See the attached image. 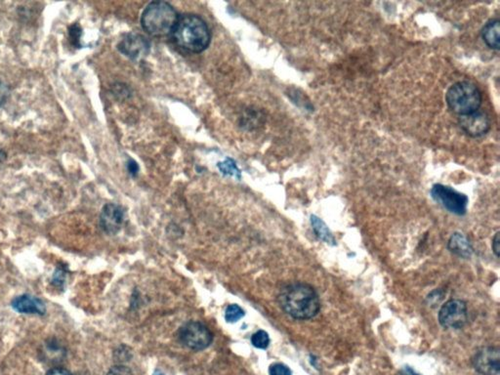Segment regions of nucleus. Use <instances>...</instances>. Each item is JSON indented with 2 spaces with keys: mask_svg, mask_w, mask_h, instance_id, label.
<instances>
[{
  "mask_svg": "<svg viewBox=\"0 0 500 375\" xmlns=\"http://www.w3.org/2000/svg\"><path fill=\"white\" fill-rule=\"evenodd\" d=\"M6 158V153L3 151L0 150V162H3Z\"/></svg>",
  "mask_w": 500,
  "mask_h": 375,
  "instance_id": "28",
  "label": "nucleus"
},
{
  "mask_svg": "<svg viewBox=\"0 0 500 375\" xmlns=\"http://www.w3.org/2000/svg\"><path fill=\"white\" fill-rule=\"evenodd\" d=\"M172 35L178 47L194 53L206 50L211 38L206 22L201 17L191 14L178 17Z\"/></svg>",
  "mask_w": 500,
  "mask_h": 375,
  "instance_id": "2",
  "label": "nucleus"
},
{
  "mask_svg": "<svg viewBox=\"0 0 500 375\" xmlns=\"http://www.w3.org/2000/svg\"><path fill=\"white\" fill-rule=\"evenodd\" d=\"M69 35L74 47H81V35H83V30H81V26L78 25V24H74V25L69 26Z\"/></svg>",
  "mask_w": 500,
  "mask_h": 375,
  "instance_id": "19",
  "label": "nucleus"
},
{
  "mask_svg": "<svg viewBox=\"0 0 500 375\" xmlns=\"http://www.w3.org/2000/svg\"><path fill=\"white\" fill-rule=\"evenodd\" d=\"M270 375H292V370L287 365L283 364L272 365L269 369Z\"/></svg>",
  "mask_w": 500,
  "mask_h": 375,
  "instance_id": "20",
  "label": "nucleus"
},
{
  "mask_svg": "<svg viewBox=\"0 0 500 375\" xmlns=\"http://www.w3.org/2000/svg\"><path fill=\"white\" fill-rule=\"evenodd\" d=\"M311 224L312 230H314V233L317 237L319 238V240H323V242H326L328 244H336L333 235L331 234L328 226L326 225V223H324L322 219L317 217V216L312 215Z\"/></svg>",
  "mask_w": 500,
  "mask_h": 375,
  "instance_id": "15",
  "label": "nucleus"
},
{
  "mask_svg": "<svg viewBox=\"0 0 500 375\" xmlns=\"http://www.w3.org/2000/svg\"><path fill=\"white\" fill-rule=\"evenodd\" d=\"M281 309L295 319L315 318L321 310V301L315 288L297 283L281 290L278 297Z\"/></svg>",
  "mask_w": 500,
  "mask_h": 375,
  "instance_id": "1",
  "label": "nucleus"
},
{
  "mask_svg": "<svg viewBox=\"0 0 500 375\" xmlns=\"http://www.w3.org/2000/svg\"><path fill=\"white\" fill-rule=\"evenodd\" d=\"M12 307L17 312H23V314L44 315L47 311L44 303L42 300L26 294L16 297L12 301Z\"/></svg>",
  "mask_w": 500,
  "mask_h": 375,
  "instance_id": "12",
  "label": "nucleus"
},
{
  "mask_svg": "<svg viewBox=\"0 0 500 375\" xmlns=\"http://www.w3.org/2000/svg\"><path fill=\"white\" fill-rule=\"evenodd\" d=\"M401 375H420L410 367H405L401 370Z\"/></svg>",
  "mask_w": 500,
  "mask_h": 375,
  "instance_id": "27",
  "label": "nucleus"
},
{
  "mask_svg": "<svg viewBox=\"0 0 500 375\" xmlns=\"http://www.w3.org/2000/svg\"><path fill=\"white\" fill-rule=\"evenodd\" d=\"M218 167L220 168L221 172L224 173V174L238 178L240 177V172L238 169L237 165L233 160H227L225 162L219 163Z\"/></svg>",
  "mask_w": 500,
  "mask_h": 375,
  "instance_id": "18",
  "label": "nucleus"
},
{
  "mask_svg": "<svg viewBox=\"0 0 500 375\" xmlns=\"http://www.w3.org/2000/svg\"><path fill=\"white\" fill-rule=\"evenodd\" d=\"M179 338L186 347L192 350L206 349L213 340L212 333L204 324L190 322L180 328Z\"/></svg>",
  "mask_w": 500,
  "mask_h": 375,
  "instance_id": "6",
  "label": "nucleus"
},
{
  "mask_svg": "<svg viewBox=\"0 0 500 375\" xmlns=\"http://www.w3.org/2000/svg\"><path fill=\"white\" fill-rule=\"evenodd\" d=\"M251 342L254 347L258 348V349H266L270 344V338L266 331H259L252 335Z\"/></svg>",
  "mask_w": 500,
  "mask_h": 375,
  "instance_id": "16",
  "label": "nucleus"
},
{
  "mask_svg": "<svg viewBox=\"0 0 500 375\" xmlns=\"http://www.w3.org/2000/svg\"><path fill=\"white\" fill-rule=\"evenodd\" d=\"M127 167H128L129 173H131V175H133V176H135L137 173H138V165H137L134 160H131V162H128V165H127Z\"/></svg>",
  "mask_w": 500,
  "mask_h": 375,
  "instance_id": "26",
  "label": "nucleus"
},
{
  "mask_svg": "<svg viewBox=\"0 0 500 375\" xmlns=\"http://www.w3.org/2000/svg\"><path fill=\"white\" fill-rule=\"evenodd\" d=\"M431 197L436 203L441 204L449 212L462 216L467 211V196L459 193L453 188L436 184L432 187Z\"/></svg>",
  "mask_w": 500,
  "mask_h": 375,
  "instance_id": "5",
  "label": "nucleus"
},
{
  "mask_svg": "<svg viewBox=\"0 0 500 375\" xmlns=\"http://www.w3.org/2000/svg\"><path fill=\"white\" fill-rule=\"evenodd\" d=\"M482 38L490 49L499 50L500 22L499 19H492L485 24L482 30Z\"/></svg>",
  "mask_w": 500,
  "mask_h": 375,
  "instance_id": "14",
  "label": "nucleus"
},
{
  "mask_svg": "<svg viewBox=\"0 0 500 375\" xmlns=\"http://www.w3.org/2000/svg\"><path fill=\"white\" fill-rule=\"evenodd\" d=\"M9 97V88L3 81L0 79V107L6 104Z\"/></svg>",
  "mask_w": 500,
  "mask_h": 375,
  "instance_id": "22",
  "label": "nucleus"
},
{
  "mask_svg": "<svg viewBox=\"0 0 500 375\" xmlns=\"http://www.w3.org/2000/svg\"><path fill=\"white\" fill-rule=\"evenodd\" d=\"M119 51L132 60H141L150 51V42L143 35L129 33L119 44Z\"/></svg>",
  "mask_w": 500,
  "mask_h": 375,
  "instance_id": "10",
  "label": "nucleus"
},
{
  "mask_svg": "<svg viewBox=\"0 0 500 375\" xmlns=\"http://www.w3.org/2000/svg\"><path fill=\"white\" fill-rule=\"evenodd\" d=\"M47 375H74L69 370L62 369V367H55V369H50L47 372Z\"/></svg>",
  "mask_w": 500,
  "mask_h": 375,
  "instance_id": "25",
  "label": "nucleus"
},
{
  "mask_svg": "<svg viewBox=\"0 0 500 375\" xmlns=\"http://www.w3.org/2000/svg\"><path fill=\"white\" fill-rule=\"evenodd\" d=\"M244 316V311L238 305H230L225 312V319L228 323H235Z\"/></svg>",
  "mask_w": 500,
  "mask_h": 375,
  "instance_id": "17",
  "label": "nucleus"
},
{
  "mask_svg": "<svg viewBox=\"0 0 500 375\" xmlns=\"http://www.w3.org/2000/svg\"><path fill=\"white\" fill-rule=\"evenodd\" d=\"M124 221V209L117 204L109 203L104 206L100 216L101 228L110 235L117 234Z\"/></svg>",
  "mask_w": 500,
  "mask_h": 375,
  "instance_id": "11",
  "label": "nucleus"
},
{
  "mask_svg": "<svg viewBox=\"0 0 500 375\" xmlns=\"http://www.w3.org/2000/svg\"><path fill=\"white\" fill-rule=\"evenodd\" d=\"M178 20L176 11L165 1L151 2L142 15L144 30L153 37H163L172 33Z\"/></svg>",
  "mask_w": 500,
  "mask_h": 375,
  "instance_id": "3",
  "label": "nucleus"
},
{
  "mask_svg": "<svg viewBox=\"0 0 500 375\" xmlns=\"http://www.w3.org/2000/svg\"><path fill=\"white\" fill-rule=\"evenodd\" d=\"M482 101L480 89L470 81H458L446 93V102L449 109L460 117L479 110Z\"/></svg>",
  "mask_w": 500,
  "mask_h": 375,
  "instance_id": "4",
  "label": "nucleus"
},
{
  "mask_svg": "<svg viewBox=\"0 0 500 375\" xmlns=\"http://www.w3.org/2000/svg\"><path fill=\"white\" fill-rule=\"evenodd\" d=\"M467 321L468 308L463 300H449L440 309L439 322L444 328H462Z\"/></svg>",
  "mask_w": 500,
  "mask_h": 375,
  "instance_id": "7",
  "label": "nucleus"
},
{
  "mask_svg": "<svg viewBox=\"0 0 500 375\" xmlns=\"http://www.w3.org/2000/svg\"><path fill=\"white\" fill-rule=\"evenodd\" d=\"M65 278H66L65 271L62 270V269H58V270L55 272L54 276H53V281H54L56 285H62V283L65 281Z\"/></svg>",
  "mask_w": 500,
  "mask_h": 375,
  "instance_id": "23",
  "label": "nucleus"
},
{
  "mask_svg": "<svg viewBox=\"0 0 500 375\" xmlns=\"http://www.w3.org/2000/svg\"><path fill=\"white\" fill-rule=\"evenodd\" d=\"M107 375H132V372L128 367L119 365L112 367V369H110V372H108Z\"/></svg>",
  "mask_w": 500,
  "mask_h": 375,
  "instance_id": "21",
  "label": "nucleus"
},
{
  "mask_svg": "<svg viewBox=\"0 0 500 375\" xmlns=\"http://www.w3.org/2000/svg\"><path fill=\"white\" fill-rule=\"evenodd\" d=\"M458 122L461 129L473 138L484 136L492 127L489 115L485 114L484 112H480V110L472 112V114L461 115Z\"/></svg>",
  "mask_w": 500,
  "mask_h": 375,
  "instance_id": "9",
  "label": "nucleus"
},
{
  "mask_svg": "<svg viewBox=\"0 0 500 375\" xmlns=\"http://www.w3.org/2000/svg\"><path fill=\"white\" fill-rule=\"evenodd\" d=\"M155 375H163L162 374H156Z\"/></svg>",
  "mask_w": 500,
  "mask_h": 375,
  "instance_id": "29",
  "label": "nucleus"
},
{
  "mask_svg": "<svg viewBox=\"0 0 500 375\" xmlns=\"http://www.w3.org/2000/svg\"><path fill=\"white\" fill-rule=\"evenodd\" d=\"M449 249L453 253L462 258H470L473 253L472 244L465 235L460 233H454L448 242Z\"/></svg>",
  "mask_w": 500,
  "mask_h": 375,
  "instance_id": "13",
  "label": "nucleus"
},
{
  "mask_svg": "<svg viewBox=\"0 0 500 375\" xmlns=\"http://www.w3.org/2000/svg\"><path fill=\"white\" fill-rule=\"evenodd\" d=\"M492 250H494L495 256L499 257L500 253V234L497 232L492 239Z\"/></svg>",
  "mask_w": 500,
  "mask_h": 375,
  "instance_id": "24",
  "label": "nucleus"
},
{
  "mask_svg": "<svg viewBox=\"0 0 500 375\" xmlns=\"http://www.w3.org/2000/svg\"><path fill=\"white\" fill-rule=\"evenodd\" d=\"M473 367L482 375H499L500 372V352L497 347H483L473 357Z\"/></svg>",
  "mask_w": 500,
  "mask_h": 375,
  "instance_id": "8",
  "label": "nucleus"
}]
</instances>
